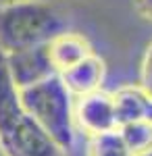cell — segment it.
Returning <instances> with one entry per match:
<instances>
[{"instance_id":"obj_2","label":"cell","mask_w":152,"mask_h":156,"mask_svg":"<svg viewBox=\"0 0 152 156\" xmlns=\"http://www.w3.org/2000/svg\"><path fill=\"white\" fill-rule=\"evenodd\" d=\"M19 100L31 119L50 135L63 152L71 150L75 140L73 94L63 83L59 73L19 90Z\"/></svg>"},{"instance_id":"obj_8","label":"cell","mask_w":152,"mask_h":156,"mask_svg":"<svg viewBox=\"0 0 152 156\" xmlns=\"http://www.w3.org/2000/svg\"><path fill=\"white\" fill-rule=\"evenodd\" d=\"M48 52H50V60H52L54 71L63 73L65 69H69L75 62L85 58L88 54H92V48H90L88 40L79 34L60 31L48 42Z\"/></svg>"},{"instance_id":"obj_13","label":"cell","mask_w":152,"mask_h":156,"mask_svg":"<svg viewBox=\"0 0 152 156\" xmlns=\"http://www.w3.org/2000/svg\"><path fill=\"white\" fill-rule=\"evenodd\" d=\"M15 2H25V0H0V6H6V4H15Z\"/></svg>"},{"instance_id":"obj_9","label":"cell","mask_w":152,"mask_h":156,"mask_svg":"<svg viewBox=\"0 0 152 156\" xmlns=\"http://www.w3.org/2000/svg\"><path fill=\"white\" fill-rule=\"evenodd\" d=\"M121 140L133 156L152 154V121H133L117 127Z\"/></svg>"},{"instance_id":"obj_14","label":"cell","mask_w":152,"mask_h":156,"mask_svg":"<svg viewBox=\"0 0 152 156\" xmlns=\"http://www.w3.org/2000/svg\"><path fill=\"white\" fill-rule=\"evenodd\" d=\"M0 156H2V150H0Z\"/></svg>"},{"instance_id":"obj_12","label":"cell","mask_w":152,"mask_h":156,"mask_svg":"<svg viewBox=\"0 0 152 156\" xmlns=\"http://www.w3.org/2000/svg\"><path fill=\"white\" fill-rule=\"evenodd\" d=\"M133 6H136L138 15L152 21V0H133Z\"/></svg>"},{"instance_id":"obj_1","label":"cell","mask_w":152,"mask_h":156,"mask_svg":"<svg viewBox=\"0 0 152 156\" xmlns=\"http://www.w3.org/2000/svg\"><path fill=\"white\" fill-rule=\"evenodd\" d=\"M0 150L2 156H65L27 112L0 50Z\"/></svg>"},{"instance_id":"obj_15","label":"cell","mask_w":152,"mask_h":156,"mask_svg":"<svg viewBox=\"0 0 152 156\" xmlns=\"http://www.w3.org/2000/svg\"><path fill=\"white\" fill-rule=\"evenodd\" d=\"M148 156H152V154H148Z\"/></svg>"},{"instance_id":"obj_3","label":"cell","mask_w":152,"mask_h":156,"mask_svg":"<svg viewBox=\"0 0 152 156\" xmlns=\"http://www.w3.org/2000/svg\"><path fill=\"white\" fill-rule=\"evenodd\" d=\"M60 31V15L44 0L0 6V50L4 54L48 44Z\"/></svg>"},{"instance_id":"obj_10","label":"cell","mask_w":152,"mask_h":156,"mask_svg":"<svg viewBox=\"0 0 152 156\" xmlns=\"http://www.w3.org/2000/svg\"><path fill=\"white\" fill-rule=\"evenodd\" d=\"M88 156H133V154L129 152V148L121 140L117 129H110L104 133L90 135Z\"/></svg>"},{"instance_id":"obj_7","label":"cell","mask_w":152,"mask_h":156,"mask_svg":"<svg viewBox=\"0 0 152 156\" xmlns=\"http://www.w3.org/2000/svg\"><path fill=\"white\" fill-rule=\"evenodd\" d=\"M110 96L117 127L133 121H152V98L140 85H125Z\"/></svg>"},{"instance_id":"obj_4","label":"cell","mask_w":152,"mask_h":156,"mask_svg":"<svg viewBox=\"0 0 152 156\" xmlns=\"http://www.w3.org/2000/svg\"><path fill=\"white\" fill-rule=\"evenodd\" d=\"M4 58H6L9 75H11L13 83L17 85V90L38 83V81H42V79L56 73L52 67V60H50L48 44H40L34 48L4 54Z\"/></svg>"},{"instance_id":"obj_5","label":"cell","mask_w":152,"mask_h":156,"mask_svg":"<svg viewBox=\"0 0 152 156\" xmlns=\"http://www.w3.org/2000/svg\"><path fill=\"white\" fill-rule=\"evenodd\" d=\"M73 117L88 135L117 129L113 96L102 92V90H96L92 94L79 96L77 106H73Z\"/></svg>"},{"instance_id":"obj_6","label":"cell","mask_w":152,"mask_h":156,"mask_svg":"<svg viewBox=\"0 0 152 156\" xmlns=\"http://www.w3.org/2000/svg\"><path fill=\"white\" fill-rule=\"evenodd\" d=\"M59 75L73 96H85L100 90V83L104 79V62L92 52Z\"/></svg>"},{"instance_id":"obj_11","label":"cell","mask_w":152,"mask_h":156,"mask_svg":"<svg viewBox=\"0 0 152 156\" xmlns=\"http://www.w3.org/2000/svg\"><path fill=\"white\" fill-rule=\"evenodd\" d=\"M140 87L152 98V42L146 48V56L142 62V77H140Z\"/></svg>"}]
</instances>
